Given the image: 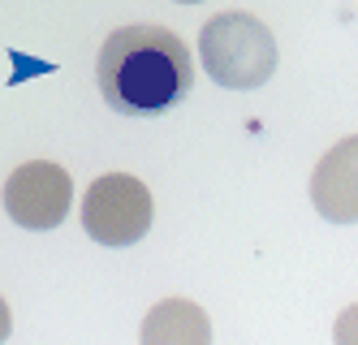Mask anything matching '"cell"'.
<instances>
[{
  "instance_id": "52a82bcc",
  "label": "cell",
  "mask_w": 358,
  "mask_h": 345,
  "mask_svg": "<svg viewBox=\"0 0 358 345\" xmlns=\"http://www.w3.org/2000/svg\"><path fill=\"white\" fill-rule=\"evenodd\" d=\"M9 328H13V324H9V302H5V298H0V341H5V337H9Z\"/></svg>"
},
{
  "instance_id": "5b68a950",
  "label": "cell",
  "mask_w": 358,
  "mask_h": 345,
  "mask_svg": "<svg viewBox=\"0 0 358 345\" xmlns=\"http://www.w3.org/2000/svg\"><path fill=\"white\" fill-rule=\"evenodd\" d=\"M354 139H345L337 151L324 155V164L315 169V203L328 220L354 225Z\"/></svg>"
},
{
  "instance_id": "8992f818",
  "label": "cell",
  "mask_w": 358,
  "mask_h": 345,
  "mask_svg": "<svg viewBox=\"0 0 358 345\" xmlns=\"http://www.w3.org/2000/svg\"><path fill=\"white\" fill-rule=\"evenodd\" d=\"M208 337H212V324L203 315V307L182 302V298L151 307L143 324V341H208Z\"/></svg>"
},
{
  "instance_id": "ba28073f",
  "label": "cell",
  "mask_w": 358,
  "mask_h": 345,
  "mask_svg": "<svg viewBox=\"0 0 358 345\" xmlns=\"http://www.w3.org/2000/svg\"><path fill=\"white\" fill-rule=\"evenodd\" d=\"M177 5H199V0H177Z\"/></svg>"
},
{
  "instance_id": "3957f363",
  "label": "cell",
  "mask_w": 358,
  "mask_h": 345,
  "mask_svg": "<svg viewBox=\"0 0 358 345\" xmlns=\"http://www.w3.org/2000/svg\"><path fill=\"white\" fill-rule=\"evenodd\" d=\"M151 190L130 173H104L91 181L83 199V229L95 237V246H134L151 229Z\"/></svg>"
},
{
  "instance_id": "277c9868",
  "label": "cell",
  "mask_w": 358,
  "mask_h": 345,
  "mask_svg": "<svg viewBox=\"0 0 358 345\" xmlns=\"http://www.w3.org/2000/svg\"><path fill=\"white\" fill-rule=\"evenodd\" d=\"M73 203V177L52 160H31L9 173L5 181V211L22 229H57L69 216Z\"/></svg>"
},
{
  "instance_id": "7a4b0ae2",
  "label": "cell",
  "mask_w": 358,
  "mask_h": 345,
  "mask_svg": "<svg viewBox=\"0 0 358 345\" xmlns=\"http://www.w3.org/2000/svg\"><path fill=\"white\" fill-rule=\"evenodd\" d=\"M199 61L216 87L255 91L276 73V35L255 13H216L199 31Z\"/></svg>"
},
{
  "instance_id": "6da1fadb",
  "label": "cell",
  "mask_w": 358,
  "mask_h": 345,
  "mask_svg": "<svg viewBox=\"0 0 358 345\" xmlns=\"http://www.w3.org/2000/svg\"><path fill=\"white\" fill-rule=\"evenodd\" d=\"M95 83L121 117H164L194 91V57L169 26H117L99 48Z\"/></svg>"
}]
</instances>
